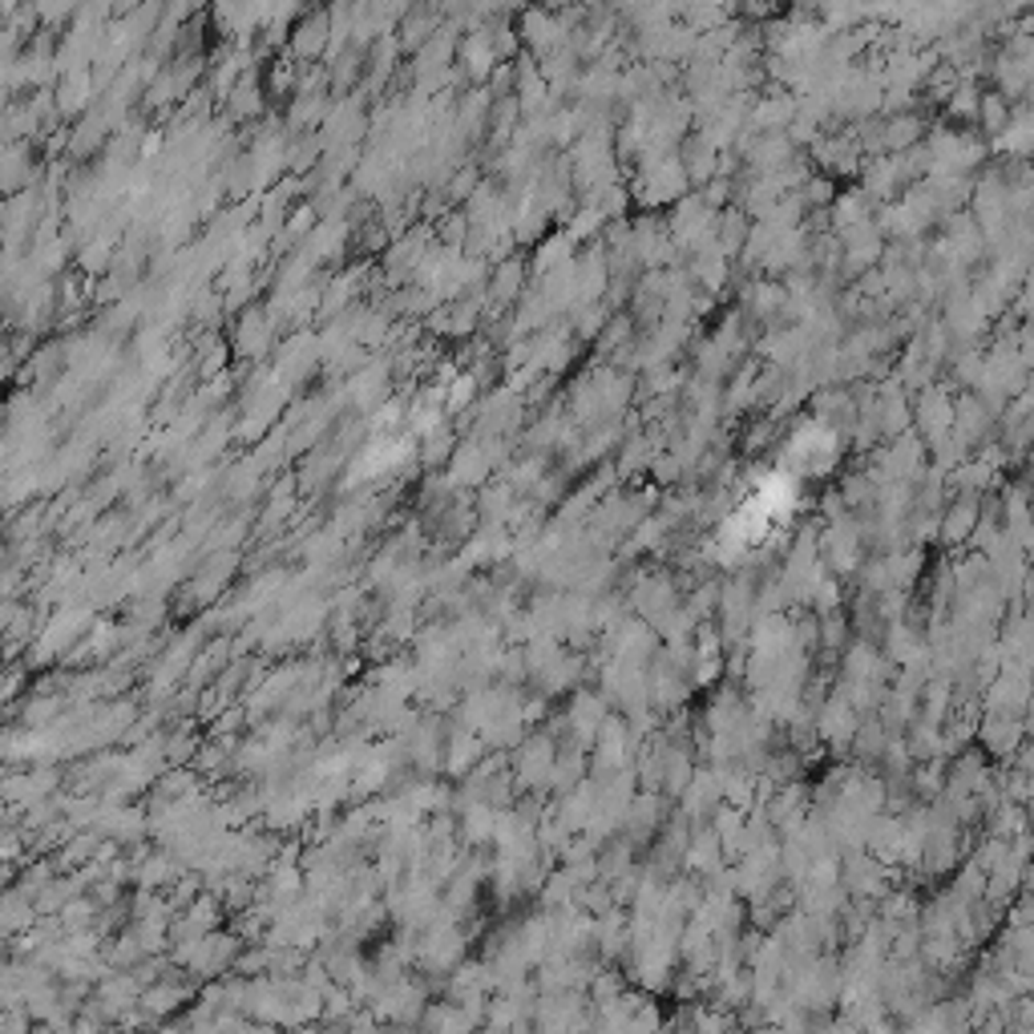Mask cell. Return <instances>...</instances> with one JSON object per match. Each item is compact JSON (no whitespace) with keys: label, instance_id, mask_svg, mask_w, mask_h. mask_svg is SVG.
<instances>
[{"label":"cell","instance_id":"7a4b0ae2","mask_svg":"<svg viewBox=\"0 0 1034 1034\" xmlns=\"http://www.w3.org/2000/svg\"><path fill=\"white\" fill-rule=\"evenodd\" d=\"M833 449H836L833 436L821 433V429H812V433H800L797 441H792L788 462L800 465V474H816V469H824V465L833 462Z\"/></svg>","mask_w":1034,"mask_h":1034},{"label":"cell","instance_id":"6da1fadb","mask_svg":"<svg viewBox=\"0 0 1034 1034\" xmlns=\"http://www.w3.org/2000/svg\"><path fill=\"white\" fill-rule=\"evenodd\" d=\"M797 510V477L788 469L764 474L756 486L744 493V501L727 513V522L720 525L715 549L727 558H744L756 546H764L776 534V525H785Z\"/></svg>","mask_w":1034,"mask_h":1034}]
</instances>
